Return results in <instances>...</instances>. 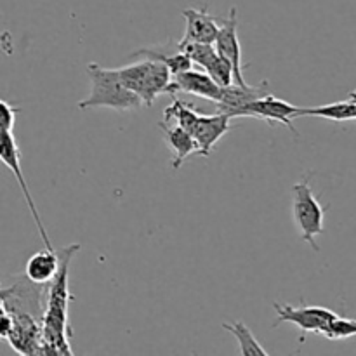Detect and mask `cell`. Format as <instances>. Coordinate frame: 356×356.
Here are the masks:
<instances>
[{"label": "cell", "mask_w": 356, "mask_h": 356, "mask_svg": "<svg viewBox=\"0 0 356 356\" xmlns=\"http://www.w3.org/2000/svg\"><path fill=\"white\" fill-rule=\"evenodd\" d=\"M80 250V243H72L70 247L59 249L61 266L54 280L47 285L45 296V315L42 323L44 343L42 355H73L70 339H72V327H70V264Z\"/></svg>", "instance_id": "cell-1"}, {"label": "cell", "mask_w": 356, "mask_h": 356, "mask_svg": "<svg viewBox=\"0 0 356 356\" xmlns=\"http://www.w3.org/2000/svg\"><path fill=\"white\" fill-rule=\"evenodd\" d=\"M87 75L90 79V92L86 99L76 103L80 110L111 108L117 111H132L145 104L138 94L124 86L118 68H103L97 63H89Z\"/></svg>", "instance_id": "cell-2"}, {"label": "cell", "mask_w": 356, "mask_h": 356, "mask_svg": "<svg viewBox=\"0 0 356 356\" xmlns=\"http://www.w3.org/2000/svg\"><path fill=\"white\" fill-rule=\"evenodd\" d=\"M118 75L124 86L138 94L145 106H152L160 94H167L172 73L163 63L141 58V61L118 68Z\"/></svg>", "instance_id": "cell-3"}, {"label": "cell", "mask_w": 356, "mask_h": 356, "mask_svg": "<svg viewBox=\"0 0 356 356\" xmlns=\"http://www.w3.org/2000/svg\"><path fill=\"white\" fill-rule=\"evenodd\" d=\"M292 219L298 232L301 233V238L318 252L320 249L315 243V238L323 235L325 209L320 204V198L313 193L312 176L302 177L292 186Z\"/></svg>", "instance_id": "cell-4"}, {"label": "cell", "mask_w": 356, "mask_h": 356, "mask_svg": "<svg viewBox=\"0 0 356 356\" xmlns=\"http://www.w3.org/2000/svg\"><path fill=\"white\" fill-rule=\"evenodd\" d=\"M275 312H277V322L278 323H294L298 325L302 332H315L322 334L329 329L330 323L337 318L336 313L323 306H305V305H273Z\"/></svg>", "instance_id": "cell-5"}, {"label": "cell", "mask_w": 356, "mask_h": 356, "mask_svg": "<svg viewBox=\"0 0 356 356\" xmlns=\"http://www.w3.org/2000/svg\"><path fill=\"white\" fill-rule=\"evenodd\" d=\"M0 156H2L3 165H6L7 169L14 174V177H16L17 183H19L21 193H23L24 200H26V204H28V209H30L31 216H33V221H35V225H37L38 235L42 236V242H44V245L47 247V249H54L51 243V240H49L47 232H45V226H44V222H42L40 214H38L37 207H35V202H33V197H31V193H30V188H28L26 181H24L23 170H21L19 148H17L16 138H14L13 132H2V152H0Z\"/></svg>", "instance_id": "cell-6"}, {"label": "cell", "mask_w": 356, "mask_h": 356, "mask_svg": "<svg viewBox=\"0 0 356 356\" xmlns=\"http://www.w3.org/2000/svg\"><path fill=\"white\" fill-rule=\"evenodd\" d=\"M243 117L259 118V120L266 122L268 125H275L277 122H280L289 131L298 134V129L294 127L292 120L299 117V106L287 103V101L280 99V97L273 96V94H266V96L252 101L243 110Z\"/></svg>", "instance_id": "cell-7"}, {"label": "cell", "mask_w": 356, "mask_h": 356, "mask_svg": "<svg viewBox=\"0 0 356 356\" xmlns=\"http://www.w3.org/2000/svg\"><path fill=\"white\" fill-rule=\"evenodd\" d=\"M214 45L216 49H218L219 54L232 63L233 75H235V82L233 83L247 86L242 72V45H240L238 40V14H236V7H232V9H229L228 17H226L225 23H222Z\"/></svg>", "instance_id": "cell-8"}, {"label": "cell", "mask_w": 356, "mask_h": 356, "mask_svg": "<svg viewBox=\"0 0 356 356\" xmlns=\"http://www.w3.org/2000/svg\"><path fill=\"white\" fill-rule=\"evenodd\" d=\"M186 92L193 96L204 97V99L218 103L222 96V86H219L207 72H197V70H186L183 73H177L172 76L167 94Z\"/></svg>", "instance_id": "cell-9"}, {"label": "cell", "mask_w": 356, "mask_h": 356, "mask_svg": "<svg viewBox=\"0 0 356 356\" xmlns=\"http://www.w3.org/2000/svg\"><path fill=\"white\" fill-rule=\"evenodd\" d=\"M232 115L219 111L216 115H202L195 122L191 129V136L197 139L200 153L198 155L209 156L214 149L216 143L232 131Z\"/></svg>", "instance_id": "cell-10"}, {"label": "cell", "mask_w": 356, "mask_h": 356, "mask_svg": "<svg viewBox=\"0 0 356 356\" xmlns=\"http://www.w3.org/2000/svg\"><path fill=\"white\" fill-rule=\"evenodd\" d=\"M184 21H186V31L181 42H197V44H216L219 30L221 26L218 24V19L209 13L207 9H188L181 10Z\"/></svg>", "instance_id": "cell-11"}, {"label": "cell", "mask_w": 356, "mask_h": 356, "mask_svg": "<svg viewBox=\"0 0 356 356\" xmlns=\"http://www.w3.org/2000/svg\"><path fill=\"white\" fill-rule=\"evenodd\" d=\"M266 89L268 82L259 83V86H238V83H232V86L222 87V96L216 103V106H218L219 111H225V113L232 115V117H243V110L252 101L266 96Z\"/></svg>", "instance_id": "cell-12"}, {"label": "cell", "mask_w": 356, "mask_h": 356, "mask_svg": "<svg viewBox=\"0 0 356 356\" xmlns=\"http://www.w3.org/2000/svg\"><path fill=\"white\" fill-rule=\"evenodd\" d=\"M160 131H162L163 139H165L167 146L172 152V169L177 170L184 163V160L193 153H200L197 139L188 132L186 129L181 127L176 122H165L162 120L159 124Z\"/></svg>", "instance_id": "cell-13"}, {"label": "cell", "mask_w": 356, "mask_h": 356, "mask_svg": "<svg viewBox=\"0 0 356 356\" xmlns=\"http://www.w3.org/2000/svg\"><path fill=\"white\" fill-rule=\"evenodd\" d=\"M59 266H61V257L58 250L45 247L44 250H38L26 261L24 277L33 284L49 285L58 275Z\"/></svg>", "instance_id": "cell-14"}, {"label": "cell", "mask_w": 356, "mask_h": 356, "mask_svg": "<svg viewBox=\"0 0 356 356\" xmlns=\"http://www.w3.org/2000/svg\"><path fill=\"white\" fill-rule=\"evenodd\" d=\"M299 117L325 118V120H332V122L355 120L356 118V99L350 96L348 99H344V101L323 104V106L299 108Z\"/></svg>", "instance_id": "cell-15"}, {"label": "cell", "mask_w": 356, "mask_h": 356, "mask_svg": "<svg viewBox=\"0 0 356 356\" xmlns=\"http://www.w3.org/2000/svg\"><path fill=\"white\" fill-rule=\"evenodd\" d=\"M131 58H146V59H153V61L163 63V65L170 70L172 76L177 75V73L186 72V70H191V65H193L190 56H188L184 51H181L179 47H177L176 52L162 51L160 47H155V49L143 47L139 49V51L132 52Z\"/></svg>", "instance_id": "cell-16"}, {"label": "cell", "mask_w": 356, "mask_h": 356, "mask_svg": "<svg viewBox=\"0 0 356 356\" xmlns=\"http://www.w3.org/2000/svg\"><path fill=\"white\" fill-rule=\"evenodd\" d=\"M222 329L232 332L235 336V339L238 341V346H240V355H268V351L264 350L263 346L259 344V341L256 339V336L252 334V330L245 325L243 322H226L222 323Z\"/></svg>", "instance_id": "cell-17"}, {"label": "cell", "mask_w": 356, "mask_h": 356, "mask_svg": "<svg viewBox=\"0 0 356 356\" xmlns=\"http://www.w3.org/2000/svg\"><path fill=\"white\" fill-rule=\"evenodd\" d=\"M323 336L330 341H339V339H348V337H355L356 336V320L337 316V318L330 323L329 329L323 332Z\"/></svg>", "instance_id": "cell-18"}, {"label": "cell", "mask_w": 356, "mask_h": 356, "mask_svg": "<svg viewBox=\"0 0 356 356\" xmlns=\"http://www.w3.org/2000/svg\"><path fill=\"white\" fill-rule=\"evenodd\" d=\"M2 108V115H0V122H2V132H13L14 122H16V115L19 111V108H16L14 104H10L9 101H2L0 103Z\"/></svg>", "instance_id": "cell-19"}, {"label": "cell", "mask_w": 356, "mask_h": 356, "mask_svg": "<svg viewBox=\"0 0 356 356\" xmlns=\"http://www.w3.org/2000/svg\"><path fill=\"white\" fill-rule=\"evenodd\" d=\"M350 96H351V97H355V99H356V96H353V94H350ZM355 120H356V118H355Z\"/></svg>", "instance_id": "cell-20"}, {"label": "cell", "mask_w": 356, "mask_h": 356, "mask_svg": "<svg viewBox=\"0 0 356 356\" xmlns=\"http://www.w3.org/2000/svg\"><path fill=\"white\" fill-rule=\"evenodd\" d=\"M351 94H353V96H356V90H353V92H351Z\"/></svg>", "instance_id": "cell-21"}]
</instances>
